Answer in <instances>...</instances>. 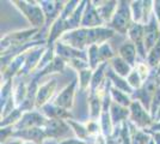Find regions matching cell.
Wrapping results in <instances>:
<instances>
[{
  "label": "cell",
  "instance_id": "obj_2",
  "mask_svg": "<svg viewBox=\"0 0 160 144\" xmlns=\"http://www.w3.org/2000/svg\"><path fill=\"white\" fill-rule=\"evenodd\" d=\"M14 6L18 8L20 13L23 14L28 22L31 24V28L42 30L46 25V16L41 7L38 1H12Z\"/></svg>",
  "mask_w": 160,
  "mask_h": 144
},
{
  "label": "cell",
  "instance_id": "obj_7",
  "mask_svg": "<svg viewBox=\"0 0 160 144\" xmlns=\"http://www.w3.org/2000/svg\"><path fill=\"white\" fill-rule=\"evenodd\" d=\"M47 45H41V46H36V47L31 48L27 54V59L24 62L23 69L20 70L19 75L16 78H27L30 75H32L33 72L37 70L38 65H40L41 59L43 58V55L47 51Z\"/></svg>",
  "mask_w": 160,
  "mask_h": 144
},
{
  "label": "cell",
  "instance_id": "obj_53",
  "mask_svg": "<svg viewBox=\"0 0 160 144\" xmlns=\"http://www.w3.org/2000/svg\"><path fill=\"white\" fill-rule=\"evenodd\" d=\"M160 121V108L158 110V113H157V115H155V119H154V123H159Z\"/></svg>",
  "mask_w": 160,
  "mask_h": 144
},
{
  "label": "cell",
  "instance_id": "obj_24",
  "mask_svg": "<svg viewBox=\"0 0 160 144\" xmlns=\"http://www.w3.org/2000/svg\"><path fill=\"white\" fill-rule=\"evenodd\" d=\"M88 113L91 120H98L103 113V100L96 93H90L88 97Z\"/></svg>",
  "mask_w": 160,
  "mask_h": 144
},
{
  "label": "cell",
  "instance_id": "obj_19",
  "mask_svg": "<svg viewBox=\"0 0 160 144\" xmlns=\"http://www.w3.org/2000/svg\"><path fill=\"white\" fill-rule=\"evenodd\" d=\"M40 112L47 119H63V120L72 119V114H71L69 110H66L63 109V108H61V107H58L53 102H49L46 106H43L40 109Z\"/></svg>",
  "mask_w": 160,
  "mask_h": 144
},
{
  "label": "cell",
  "instance_id": "obj_3",
  "mask_svg": "<svg viewBox=\"0 0 160 144\" xmlns=\"http://www.w3.org/2000/svg\"><path fill=\"white\" fill-rule=\"evenodd\" d=\"M134 24L133 14L130 10V3L129 1H118V5L116 8V12L113 14L111 22L107 27L112 29L115 33H120L124 35L128 34L129 29Z\"/></svg>",
  "mask_w": 160,
  "mask_h": 144
},
{
  "label": "cell",
  "instance_id": "obj_48",
  "mask_svg": "<svg viewBox=\"0 0 160 144\" xmlns=\"http://www.w3.org/2000/svg\"><path fill=\"white\" fill-rule=\"evenodd\" d=\"M92 144H108L107 138L104 137L102 133H99V135H97L96 137H93V143Z\"/></svg>",
  "mask_w": 160,
  "mask_h": 144
},
{
  "label": "cell",
  "instance_id": "obj_11",
  "mask_svg": "<svg viewBox=\"0 0 160 144\" xmlns=\"http://www.w3.org/2000/svg\"><path fill=\"white\" fill-rule=\"evenodd\" d=\"M128 37L129 41L133 42L134 46L136 47L139 60L146 61L147 60V53L146 46H145V31H143V24L141 23H134L132 28L128 31Z\"/></svg>",
  "mask_w": 160,
  "mask_h": 144
},
{
  "label": "cell",
  "instance_id": "obj_1",
  "mask_svg": "<svg viewBox=\"0 0 160 144\" xmlns=\"http://www.w3.org/2000/svg\"><path fill=\"white\" fill-rule=\"evenodd\" d=\"M115 35V31L109 27L100 28H79L68 31L61 36L60 41L80 51H87L93 45H103Z\"/></svg>",
  "mask_w": 160,
  "mask_h": 144
},
{
  "label": "cell",
  "instance_id": "obj_23",
  "mask_svg": "<svg viewBox=\"0 0 160 144\" xmlns=\"http://www.w3.org/2000/svg\"><path fill=\"white\" fill-rule=\"evenodd\" d=\"M110 115H111V119H112L113 126H121L122 123L129 120V117H130V110L129 108H126V107H122L120 104H117L116 102L111 103V107H110Z\"/></svg>",
  "mask_w": 160,
  "mask_h": 144
},
{
  "label": "cell",
  "instance_id": "obj_12",
  "mask_svg": "<svg viewBox=\"0 0 160 144\" xmlns=\"http://www.w3.org/2000/svg\"><path fill=\"white\" fill-rule=\"evenodd\" d=\"M47 118L44 117L40 110L35 109L30 112H25L20 120L13 126L14 131L27 130V129H33V127H43L47 123Z\"/></svg>",
  "mask_w": 160,
  "mask_h": 144
},
{
  "label": "cell",
  "instance_id": "obj_49",
  "mask_svg": "<svg viewBox=\"0 0 160 144\" xmlns=\"http://www.w3.org/2000/svg\"><path fill=\"white\" fill-rule=\"evenodd\" d=\"M145 131V130H143ZM147 133H149L152 138L154 139V142L155 144H160V132H149V131H146Z\"/></svg>",
  "mask_w": 160,
  "mask_h": 144
},
{
  "label": "cell",
  "instance_id": "obj_29",
  "mask_svg": "<svg viewBox=\"0 0 160 144\" xmlns=\"http://www.w3.org/2000/svg\"><path fill=\"white\" fill-rule=\"evenodd\" d=\"M67 123L71 126L74 136L78 138V139H80V141H84V142L87 143V139L91 138V136H90V133H88V131H87L86 125L79 123V121H74L73 119H68Z\"/></svg>",
  "mask_w": 160,
  "mask_h": 144
},
{
  "label": "cell",
  "instance_id": "obj_21",
  "mask_svg": "<svg viewBox=\"0 0 160 144\" xmlns=\"http://www.w3.org/2000/svg\"><path fill=\"white\" fill-rule=\"evenodd\" d=\"M107 77L110 79V82H111L113 88H116V89H118V90H122L123 93H126V94H128V95H130V96L133 95V93L135 90L129 85L127 78H123V77H121V76L117 75V73L110 67V64H109L108 70H107Z\"/></svg>",
  "mask_w": 160,
  "mask_h": 144
},
{
  "label": "cell",
  "instance_id": "obj_4",
  "mask_svg": "<svg viewBox=\"0 0 160 144\" xmlns=\"http://www.w3.org/2000/svg\"><path fill=\"white\" fill-rule=\"evenodd\" d=\"M155 72H157V69L153 70L152 75L143 82L140 89L135 90L133 95L130 96L133 101H139L148 112L151 110V104H152V100L155 95V91L159 88V84L155 78Z\"/></svg>",
  "mask_w": 160,
  "mask_h": 144
},
{
  "label": "cell",
  "instance_id": "obj_42",
  "mask_svg": "<svg viewBox=\"0 0 160 144\" xmlns=\"http://www.w3.org/2000/svg\"><path fill=\"white\" fill-rule=\"evenodd\" d=\"M67 65L69 67H72L73 70H75V71H78V72L90 67L88 61L84 60V59H73V60H69V61H67Z\"/></svg>",
  "mask_w": 160,
  "mask_h": 144
},
{
  "label": "cell",
  "instance_id": "obj_31",
  "mask_svg": "<svg viewBox=\"0 0 160 144\" xmlns=\"http://www.w3.org/2000/svg\"><path fill=\"white\" fill-rule=\"evenodd\" d=\"M87 60H88L90 69L93 70V71H96L103 64V62L100 61L99 46L98 45H93V46L87 48Z\"/></svg>",
  "mask_w": 160,
  "mask_h": 144
},
{
  "label": "cell",
  "instance_id": "obj_25",
  "mask_svg": "<svg viewBox=\"0 0 160 144\" xmlns=\"http://www.w3.org/2000/svg\"><path fill=\"white\" fill-rule=\"evenodd\" d=\"M109 64H110V67H111L117 75L121 76V77H123V78H127L128 76L132 73V71L134 70L133 67H132L128 62L124 61L118 54L116 55L111 61H109Z\"/></svg>",
  "mask_w": 160,
  "mask_h": 144
},
{
  "label": "cell",
  "instance_id": "obj_8",
  "mask_svg": "<svg viewBox=\"0 0 160 144\" xmlns=\"http://www.w3.org/2000/svg\"><path fill=\"white\" fill-rule=\"evenodd\" d=\"M41 7L44 12L46 16V25L41 30L38 34H44L47 30H50V27L54 24V22L56 21L61 16L65 5L67 1H49V0H42L38 1Z\"/></svg>",
  "mask_w": 160,
  "mask_h": 144
},
{
  "label": "cell",
  "instance_id": "obj_44",
  "mask_svg": "<svg viewBox=\"0 0 160 144\" xmlns=\"http://www.w3.org/2000/svg\"><path fill=\"white\" fill-rule=\"evenodd\" d=\"M159 108H160V87L155 91V95H154L153 100H152V104H151V110H149V113H151V115L153 118V120L155 119V115H157Z\"/></svg>",
  "mask_w": 160,
  "mask_h": 144
},
{
  "label": "cell",
  "instance_id": "obj_18",
  "mask_svg": "<svg viewBox=\"0 0 160 144\" xmlns=\"http://www.w3.org/2000/svg\"><path fill=\"white\" fill-rule=\"evenodd\" d=\"M93 4L97 7V11L99 13L100 18L104 22V24L108 25L116 12L118 1H93Z\"/></svg>",
  "mask_w": 160,
  "mask_h": 144
},
{
  "label": "cell",
  "instance_id": "obj_37",
  "mask_svg": "<svg viewBox=\"0 0 160 144\" xmlns=\"http://www.w3.org/2000/svg\"><path fill=\"white\" fill-rule=\"evenodd\" d=\"M117 54H115L112 51V48L110 46L109 42H105L103 45L99 46V56H100V61L103 62H109L111 61L113 58L116 56Z\"/></svg>",
  "mask_w": 160,
  "mask_h": 144
},
{
  "label": "cell",
  "instance_id": "obj_47",
  "mask_svg": "<svg viewBox=\"0 0 160 144\" xmlns=\"http://www.w3.org/2000/svg\"><path fill=\"white\" fill-rule=\"evenodd\" d=\"M153 13L155 14V17L160 24V0L153 1Z\"/></svg>",
  "mask_w": 160,
  "mask_h": 144
},
{
  "label": "cell",
  "instance_id": "obj_46",
  "mask_svg": "<svg viewBox=\"0 0 160 144\" xmlns=\"http://www.w3.org/2000/svg\"><path fill=\"white\" fill-rule=\"evenodd\" d=\"M58 144H87V143L84 142V141H80L77 137H72V138H66L63 141H60V142H58Z\"/></svg>",
  "mask_w": 160,
  "mask_h": 144
},
{
  "label": "cell",
  "instance_id": "obj_33",
  "mask_svg": "<svg viewBox=\"0 0 160 144\" xmlns=\"http://www.w3.org/2000/svg\"><path fill=\"white\" fill-rule=\"evenodd\" d=\"M79 75V89L81 91H85V90H90V85H91V82H92V76H93V70H91L90 67L88 69H85L82 71L78 72Z\"/></svg>",
  "mask_w": 160,
  "mask_h": 144
},
{
  "label": "cell",
  "instance_id": "obj_6",
  "mask_svg": "<svg viewBox=\"0 0 160 144\" xmlns=\"http://www.w3.org/2000/svg\"><path fill=\"white\" fill-rule=\"evenodd\" d=\"M43 130L47 139H53L58 142H60V139L63 141L66 138H69V133L73 132L67 120L63 119H48L43 126Z\"/></svg>",
  "mask_w": 160,
  "mask_h": 144
},
{
  "label": "cell",
  "instance_id": "obj_50",
  "mask_svg": "<svg viewBox=\"0 0 160 144\" xmlns=\"http://www.w3.org/2000/svg\"><path fill=\"white\" fill-rule=\"evenodd\" d=\"M145 131H149V132H160V121L159 123H154L149 129H146Z\"/></svg>",
  "mask_w": 160,
  "mask_h": 144
},
{
  "label": "cell",
  "instance_id": "obj_20",
  "mask_svg": "<svg viewBox=\"0 0 160 144\" xmlns=\"http://www.w3.org/2000/svg\"><path fill=\"white\" fill-rule=\"evenodd\" d=\"M118 55L124 60L126 62H128L133 69H135L136 64H138V59H139V55H138V51L136 47L134 46L133 42L127 41L124 42L120 48H118Z\"/></svg>",
  "mask_w": 160,
  "mask_h": 144
},
{
  "label": "cell",
  "instance_id": "obj_17",
  "mask_svg": "<svg viewBox=\"0 0 160 144\" xmlns=\"http://www.w3.org/2000/svg\"><path fill=\"white\" fill-rule=\"evenodd\" d=\"M105 27L103 19L100 18L99 13L97 11V7L93 4V1H87L86 8L81 19L80 28H100Z\"/></svg>",
  "mask_w": 160,
  "mask_h": 144
},
{
  "label": "cell",
  "instance_id": "obj_45",
  "mask_svg": "<svg viewBox=\"0 0 160 144\" xmlns=\"http://www.w3.org/2000/svg\"><path fill=\"white\" fill-rule=\"evenodd\" d=\"M13 132H14L13 126L1 127V144H6L7 139H8V138H12Z\"/></svg>",
  "mask_w": 160,
  "mask_h": 144
},
{
  "label": "cell",
  "instance_id": "obj_27",
  "mask_svg": "<svg viewBox=\"0 0 160 144\" xmlns=\"http://www.w3.org/2000/svg\"><path fill=\"white\" fill-rule=\"evenodd\" d=\"M109 66V62H104L102 64L98 69L93 71V76H92V82L90 85V93H93L99 88L103 83L107 79V70Z\"/></svg>",
  "mask_w": 160,
  "mask_h": 144
},
{
  "label": "cell",
  "instance_id": "obj_43",
  "mask_svg": "<svg viewBox=\"0 0 160 144\" xmlns=\"http://www.w3.org/2000/svg\"><path fill=\"white\" fill-rule=\"evenodd\" d=\"M85 125H86L87 131H88V133H90L91 137H96L97 135L102 133V131H100V124L98 123V120H91L90 119Z\"/></svg>",
  "mask_w": 160,
  "mask_h": 144
},
{
  "label": "cell",
  "instance_id": "obj_13",
  "mask_svg": "<svg viewBox=\"0 0 160 144\" xmlns=\"http://www.w3.org/2000/svg\"><path fill=\"white\" fill-rule=\"evenodd\" d=\"M143 31H145V46L148 53L160 39V24L154 13H152L147 24L143 25Z\"/></svg>",
  "mask_w": 160,
  "mask_h": 144
},
{
  "label": "cell",
  "instance_id": "obj_15",
  "mask_svg": "<svg viewBox=\"0 0 160 144\" xmlns=\"http://www.w3.org/2000/svg\"><path fill=\"white\" fill-rule=\"evenodd\" d=\"M56 87H58V81L55 78H52L44 84L40 85V88L37 90V95H36V109L40 110L43 106L50 102V99L55 94Z\"/></svg>",
  "mask_w": 160,
  "mask_h": 144
},
{
  "label": "cell",
  "instance_id": "obj_16",
  "mask_svg": "<svg viewBox=\"0 0 160 144\" xmlns=\"http://www.w3.org/2000/svg\"><path fill=\"white\" fill-rule=\"evenodd\" d=\"M12 138L22 139L24 142H31L35 144H44L47 141V136L44 133L43 127H33L27 130L14 131Z\"/></svg>",
  "mask_w": 160,
  "mask_h": 144
},
{
  "label": "cell",
  "instance_id": "obj_36",
  "mask_svg": "<svg viewBox=\"0 0 160 144\" xmlns=\"http://www.w3.org/2000/svg\"><path fill=\"white\" fill-rule=\"evenodd\" d=\"M23 114H24V112H22L19 108H16V109H14L10 115H7L6 118L1 119V124H0V126H1V127L14 126V125L20 120V118L23 117Z\"/></svg>",
  "mask_w": 160,
  "mask_h": 144
},
{
  "label": "cell",
  "instance_id": "obj_10",
  "mask_svg": "<svg viewBox=\"0 0 160 144\" xmlns=\"http://www.w3.org/2000/svg\"><path fill=\"white\" fill-rule=\"evenodd\" d=\"M78 84H79L78 78H74L69 84H67L66 87L59 93V95L54 99V104L71 112V109L74 106V99H75V93H77Z\"/></svg>",
  "mask_w": 160,
  "mask_h": 144
},
{
  "label": "cell",
  "instance_id": "obj_26",
  "mask_svg": "<svg viewBox=\"0 0 160 144\" xmlns=\"http://www.w3.org/2000/svg\"><path fill=\"white\" fill-rule=\"evenodd\" d=\"M128 124H129V130H130L132 144H148V142L152 139V136L147 133L146 131L138 129L130 120H128Z\"/></svg>",
  "mask_w": 160,
  "mask_h": 144
},
{
  "label": "cell",
  "instance_id": "obj_35",
  "mask_svg": "<svg viewBox=\"0 0 160 144\" xmlns=\"http://www.w3.org/2000/svg\"><path fill=\"white\" fill-rule=\"evenodd\" d=\"M130 10L133 14L134 23H141L143 22V1H130Z\"/></svg>",
  "mask_w": 160,
  "mask_h": 144
},
{
  "label": "cell",
  "instance_id": "obj_30",
  "mask_svg": "<svg viewBox=\"0 0 160 144\" xmlns=\"http://www.w3.org/2000/svg\"><path fill=\"white\" fill-rule=\"evenodd\" d=\"M110 94H111V99H112L113 102H116L117 104L122 106V107L129 108L132 102H133L130 95H128L126 93H123L122 90L116 89L113 87H111V89H110Z\"/></svg>",
  "mask_w": 160,
  "mask_h": 144
},
{
  "label": "cell",
  "instance_id": "obj_52",
  "mask_svg": "<svg viewBox=\"0 0 160 144\" xmlns=\"http://www.w3.org/2000/svg\"><path fill=\"white\" fill-rule=\"evenodd\" d=\"M155 78H157V82H158V84H159V87H160V66L157 69V72H155Z\"/></svg>",
  "mask_w": 160,
  "mask_h": 144
},
{
  "label": "cell",
  "instance_id": "obj_54",
  "mask_svg": "<svg viewBox=\"0 0 160 144\" xmlns=\"http://www.w3.org/2000/svg\"><path fill=\"white\" fill-rule=\"evenodd\" d=\"M24 144H35V143H31V142H24Z\"/></svg>",
  "mask_w": 160,
  "mask_h": 144
},
{
  "label": "cell",
  "instance_id": "obj_9",
  "mask_svg": "<svg viewBox=\"0 0 160 144\" xmlns=\"http://www.w3.org/2000/svg\"><path fill=\"white\" fill-rule=\"evenodd\" d=\"M129 110H130L129 120L138 129L146 130V129H149L154 124V120L151 115V113L139 101H133L130 107H129Z\"/></svg>",
  "mask_w": 160,
  "mask_h": 144
},
{
  "label": "cell",
  "instance_id": "obj_39",
  "mask_svg": "<svg viewBox=\"0 0 160 144\" xmlns=\"http://www.w3.org/2000/svg\"><path fill=\"white\" fill-rule=\"evenodd\" d=\"M135 70L139 72V75L141 76L142 81L145 82L147 78L152 75V72H153L154 69H152V67H151V66L147 64V61L139 60V61H138V64H136V66H135Z\"/></svg>",
  "mask_w": 160,
  "mask_h": 144
},
{
  "label": "cell",
  "instance_id": "obj_51",
  "mask_svg": "<svg viewBox=\"0 0 160 144\" xmlns=\"http://www.w3.org/2000/svg\"><path fill=\"white\" fill-rule=\"evenodd\" d=\"M6 144H24V141H22V139H16V138H13V139H11L8 143Z\"/></svg>",
  "mask_w": 160,
  "mask_h": 144
},
{
  "label": "cell",
  "instance_id": "obj_5",
  "mask_svg": "<svg viewBox=\"0 0 160 144\" xmlns=\"http://www.w3.org/2000/svg\"><path fill=\"white\" fill-rule=\"evenodd\" d=\"M41 30L38 29H25V30H19V31H13L10 33L6 36H4L1 39V53L6 52L8 49L13 47H18V46H23L28 42L36 40L37 34Z\"/></svg>",
  "mask_w": 160,
  "mask_h": 144
},
{
  "label": "cell",
  "instance_id": "obj_38",
  "mask_svg": "<svg viewBox=\"0 0 160 144\" xmlns=\"http://www.w3.org/2000/svg\"><path fill=\"white\" fill-rule=\"evenodd\" d=\"M12 82L13 79H10L7 82L2 83V87H1V96H0V100H1V108L6 104V102L13 96V90H12Z\"/></svg>",
  "mask_w": 160,
  "mask_h": 144
},
{
  "label": "cell",
  "instance_id": "obj_14",
  "mask_svg": "<svg viewBox=\"0 0 160 144\" xmlns=\"http://www.w3.org/2000/svg\"><path fill=\"white\" fill-rule=\"evenodd\" d=\"M54 51H55V55L65 59L66 61L73 60V59H84V60H87V51H80V49L71 47V46H68L66 43L61 42L60 40L54 45Z\"/></svg>",
  "mask_w": 160,
  "mask_h": 144
},
{
  "label": "cell",
  "instance_id": "obj_32",
  "mask_svg": "<svg viewBox=\"0 0 160 144\" xmlns=\"http://www.w3.org/2000/svg\"><path fill=\"white\" fill-rule=\"evenodd\" d=\"M23 79L24 78H22V81H18L16 90L13 91V97L14 101H16V104H17V108L24 102V100L27 99L28 95V83L24 82Z\"/></svg>",
  "mask_w": 160,
  "mask_h": 144
},
{
  "label": "cell",
  "instance_id": "obj_40",
  "mask_svg": "<svg viewBox=\"0 0 160 144\" xmlns=\"http://www.w3.org/2000/svg\"><path fill=\"white\" fill-rule=\"evenodd\" d=\"M127 81H128V83H129V85H130L134 90L140 89L141 87H142V84H143V81H142L141 76L139 75V72L135 69H134L133 71H132V73L127 77Z\"/></svg>",
  "mask_w": 160,
  "mask_h": 144
},
{
  "label": "cell",
  "instance_id": "obj_41",
  "mask_svg": "<svg viewBox=\"0 0 160 144\" xmlns=\"http://www.w3.org/2000/svg\"><path fill=\"white\" fill-rule=\"evenodd\" d=\"M67 66V61L65 59H62L60 56L55 55L53 62H52V69H53V73H62Z\"/></svg>",
  "mask_w": 160,
  "mask_h": 144
},
{
  "label": "cell",
  "instance_id": "obj_22",
  "mask_svg": "<svg viewBox=\"0 0 160 144\" xmlns=\"http://www.w3.org/2000/svg\"><path fill=\"white\" fill-rule=\"evenodd\" d=\"M86 4L87 1H80L78 7H77V10L74 11V13L65 21L66 33L73 31V30H77V29L80 28V25H81V19H82V16H84L85 8H86Z\"/></svg>",
  "mask_w": 160,
  "mask_h": 144
},
{
  "label": "cell",
  "instance_id": "obj_28",
  "mask_svg": "<svg viewBox=\"0 0 160 144\" xmlns=\"http://www.w3.org/2000/svg\"><path fill=\"white\" fill-rule=\"evenodd\" d=\"M99 124H100V131H102V135L105 138L111 137L115 130V126H113L112 119L110 115V112H103L102 115L99 118Z\"/></svg>",
  "mask_w": 160,
  "mask_h": 144
},
{
  "label": "cell",
  "instance_id": "obj_34",
  "mask_svg": "<svg viewBox=\"0 0 160 144\" xmlns=\"http://www.w3.org/2000/svg\"><path fill=\"white\" fill-rule=\"evenodd\" d=\"M146 61L152 69H158L160 66V39L157 45L148 52Z\"/></svg>",
  "mask_w": 160,
  "mask_h": 144
}]
</instances>
